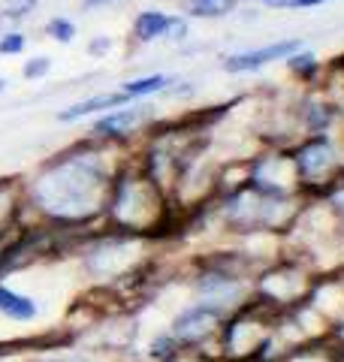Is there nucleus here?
Listing matches in <instances>:
<instances>
[{"label": "nucleus", "instance_id": "nucleus-21", "mask_svg": "<svg viewBox=\"0 0 344 362\" xmlns=\"http://www.w3.org/2000/svg\"><path fill=\"white\" fill-rule=\"evenodd\" d=\"M323 202L329 206V211L336 214V221H338L341 233H344V178H338L336 185L326 190V194H323Z\"/></svg>", "mask_w": 344, "mask_h": 362}, {"label": "nucleus", "instance_id": "nucleus-22", "mask_svg": "<svg viewBox=\"0 0 344 362\" xmlns=\"http://www.w3.org/2000/svg\"><path fill=\"white\" fill-rule=\"evenodd\" d=\"M28 49V37L21 30H6L0 33V58H13Z\"/></svg>", "mask_w": 344, "mask_h": 362}, {"label": "nucleus", "instance_id": "nucleus-12", "mask_svg": "<svg viewBox=\"0 0 344 362\" xmlns=\"http://www.w3.org/2000/svg\"><path fill=\"white\" fill-rule=\"evenodd\" d=\"M37 314H40L37 299L0 284V317H6V320H13V323H33Z\"/></svg>", "mask_w": 344, "mask_h": 362}, {"label": "nucleus", "instance_id": "nucleus-15", "mask_svg": "<svg viewBox=\"0 0 344 362\" xmlns=\"http://www.w3.org/2000/svg\"><path fill=\"white\" fill-rule=\"evenodd\" d=\"M185 18H227L239 9V0H178Z\"/></svg>", "mask_w": 344, "mask_h": 362}, {"label": "nucleus", "instance_id": "nucleus-17", "mask_svg": "<svg viewBox=\"0 0 344 362\" xmlns=\"http://www.w3.org/2000/svg\"><path fill=\"white\" fill-rule=\"evenodd\" d=\"M166 73H151V76H139V78H130V82H124L121 90L127 94L130 100H145V97H154V94H164V88L169 85Z\"/></svg>", "mask_w": 344, "mask_h": 362}, {"label": "nucleus", "instance_id": "nucleus-5", "mask_svg": "<svg viewBox=\"0 0 344 362\" xmlns=\"http://www.w3.org/2000/svg\"><path fill=\"white\" fill-rule=\"evenodd\" d=\"M290 151H293L296 169H299L305 197H323L338 178H344V148L332 133L302 136Z\"/></svg>", "mask_w": 344, "mask_h": 362}, {"label": "nucleus", "instance_id": "nucleus-24", "mask_svg": "<svg viewBox=\"0 0 344 362\" xmlns=\"http://www.w3.org/2000/svg\"><path fill=\"white\" fill-rule=\"evenodd\" d=\"M164 362H221V359L212 356L209 350H202V347H185V344H178L176 354H172L169 359H164Z\"/></svg>", "mask_w": 344, "mask_h": 362}, {"label": "nucleus", "instance_id": "nucleus-20", "mask_svg": "<svg viewBox=\"0 0 344 362\" xmlns=\"http://www.w3.org/2000/svg\"><path fill=\"white\" fill-rule=\"evenodd\" d=\"M197 85L190 82V78H181V76H172L169 78V85L164 88V94L160 97H166V100H193L197 97Z\"/></svg>", "mask_w": 344, "mask_h": 362}, {"label": "nucleus", "instance_id": "nucleus-8", "mask_svg": "<svg viewBox=\"0 0 344 362\" xmlns=\"http://www.w3.org/2000/svg\"><path fill=\"white\" fill-rule=\"evenodd\" d=\"M157 124V109L151 103H127L112 112H103L94 118L88 130V139L97 142H115V145H127L133 136H139L145 130H151Z\"/></svg>", "mask_w": 344, "mask_h": 362}, {"label": "nucleus", "instance_id": "nucleus-10", "mask_svg": "<svg viewBox=\"0 0 344 362\" xmlns=\"http://www.w3.org/2000/svg\"><path fill=\"white\" fill-rule=\"evenodd\" d=\"M28 214L25 202V181L21 178H0V239L18 233V226L25 223L21 218Z\"/></svg>", "mask_w": 344, "mask_h": 362}, {"label": "nucleus", "instance_id": "nucleus-1", "mask_svg": "<svg viewBox=\"0 0 344 362\" xmlns=\"http://www.w3.org/2000/svg\"><path fill=\"white\" fill-rule=\"evenodd\" d=\"M121 145L85 139L61 151L25 181V202L42 223L61 230H85L103 221L109 194L127 160L112 157Z\"/></svg>", "mask_w": 344, "mask_h": 362}, {"label": "nucleus", "instance_id": "nucleus-28", "mask_svg": "<svg viewBox=\"0 0 344 362\" xmlns=\"http://www.w3.org/2000/svg\"><path fill=\"white\" fill-rule=\"evenodd\" d=\"M320 4H329V0H299L296 9H311V6H320Z\"/></svg>", "mask_w": 344, "mask_h": 362}, {"label": "nucleus", "instance_id": "nucleus-30", "mask_svg": "<svg viewBox=\"0 0 344 362\" xmlns=\"http://www.w3.org/2000/svg\"><path fill=\"white\" fill-rule=\"evenodd\" d=\"M4 90H6V78L0 76V94H4Z\"/></svg>", "mask_w": 344, "mask_h": 362}, {"label": "nucleus", "instance_id": "nucleus-19", "mask_svg": "<svg viewBox=\"0 0 344 362\" xmlns=\"http://www.w3.org/2000/svg\"><path fill=\"white\" fill-rule=\"evenodd\" d=\"M176 347H178V341H176V338H172V332L166 329V332H160V335H154L151 341H148L145 356L151 359V362H164V359H169L172 354H176Z\"/></svg>", "mask_w": 344, "mask_h": 362}, {"label": "nucleus", "instance_id": "nucleus-16", "mask_svg": "<svg viewBox=\"0 0 344 362\" xmlns=\"http://www.w3.org/2000/svg\"><path fill=\"white\" fill-rule=\"evenodd\" d=\"M40 0H4L0 4V33L6 30H18V25L25 18H30V13H37Z\"/></svg>", "mask_w": 344, "mask_h": 362}, {"label": "nucleus", "instance_id": "nucleus-18", "mask_svg": "<svg viewBox=\"0 0 344 362\" xmlns=\"http://www.w3.org/2000/svg\"><path fill=\"white\" fill-rule=\"evenodd\" d=\"M42 33L49 40H55V42H64V45H70L73 40H76V25L67 16H52L49 21L42 25Z\"/></svg>", "mask_w": 344, "mask_h": 362}, {"label": "nucleus", "instance_id": "nucleus-11", "mask_svg": "<svg viewBox=\"0 0 344 362\" xmlns=\"http://www.w3.org/2000/svg\"><path fill=\"white\" fill-rule=\"evenodd\" d=\"M127 103H133V100L124 94L121 88H115V90H100V94H94V97H85V100H79V103L61 109V112L55 115V121H61V124H76V121H82V118L103 115V112H112V109L127 106Z\"/></svg>", "mask_w": 344, "mask_h": 362}, {"label": "nucleus", "instance_id": "nucleus-9", "mask_svg": "<svg viewBox=\"0 0 344 362\" xmlns=\"http://www.w3.org/2000/svg\"><path fill=\"white\" fill-rule=\"evenodd\" d=\"M305 49L302 37H287V40H275L269 45H260V49H245L236 54H227L221 61V70L229 76H242V73H257L263 66H269L275 61H287L293 52Z\"/></svg>", "mask_w": 344, "mask_h": 362}, {"label": "nucleus", "instance_id": "nucleus-6", "mask_svg": "<svg viewBox=\"0 0 344 362\" xmlns=\"http://www.w3.org/2000/svg\"><path fill=\"white\" fill-rule=\"evenodd\" d=\"M248 185L269 197H305L293 151L284 145H266L248 157Z\"/></svg>", "mask_w": 344, "mask_h": 362}, {"label": "nucleus", "instance_id": "nucleus-31", "mask_svg": "<svg viewBox=\"0 0 344 362\" xmlns=\"http://www.w3.org/2000/svg\"><path fill=\"white\" fill-rule=\"evenodd\" d=\"M338 362H344V359H338Z\"/></svg>", "mask_w": 344, "mask_h": 362}, {"label": "nucleus", "instance_id": "nucleus-2", "mask_svg": "<svg viewBox=\"0 0 344 362\" xmlns=\"http://www.w3.org/2000/svg\"><path fill=\"white\" fill-rule=\"evenodd\" d=\"M172 214H176L172 199L142 173L139 163L127 160V166L115 178L109 206L103 214L109 230L157 239L164 230H169Z\"/></svg>", "mask_w": 344, "mask_h": 362}, {"label": "nucleus", "instance_id": "nucleus-4", "mask_svg": "<svg viewBox=\"0 0 344 362\" xmlns=\"http://www.w3.org/2000/svg\"><path fill=\"white\" fill-rule=\"evenodd\" d=\"M317 284V269L296 254H284L275 263L263 266L254 278V299L275 311H290L308 302Z\"/></svg>", "mask_w": 344, "mask_h": 362}, {"label": "nucleus", "instance_id": "nucleus-25", "mask_svg": "<svg viewBox=\"0 0 344 362\" xmlns=\"http://www.w3.org/2000/svg\"><path fill=\"white\" fill-rule=\"evenodd\" d=\"M188 33H190L188 18H185V16H172V25H169V30H166L164 40H169V42H185Z\"/></svg>", "mask_w": 344, "mask_h": 362}, {"label": "nucleus", "instance_id": "nucleus-13", "mask_svg": "<svg viewBox=\"0 0 344 362\" xmlns=\"http://www.w3.org/2000/svg\"><path fill=\"white\" fill-rule=\"evenodd\" d=\"M169 25H172V16L164 13V9H142V13L133 18V40L139 45L157 42L166 37Z\"/></svg>", "mask_w": 344, "mask_h": 362}, {"label": "nucleus", "instance_id": "nucleus-26", "mask_svg": "<svg viewBox=\"0 0 344 362\" xmlns=\"http://www.w3.org/2000/svg\"><path fill=\"white\" fill-rule=\"evenodd\" d=\"M109 49H112V40H109V37H97L94 42L88 45V54H94V58H100V54H109Z\"/></svg>", "mask_w": 344, "mask_h": 362}, {"label": "nucleus", "instance_id": "nucleus-3", "mask_svg": "<svg viewBox=\"0 0 344 362\" xmlns=\"http://www.w3.org/2000/svg\"><path fill=\"white\" fill-rule=\"evenodd\" d=\"M154 239L148 235H130L118 230L82 233V269L94 278V284L118 287L127 281H139L148 269V251Z\"/></svg>", "mask_w": 344, "mask_h": 362}, {"label": "nucleus", "instance_id": "nucleus-7", "mask_svg": "<svg viewBox=\"0 0 344 362\" xmlns=\"http://www.w3.org/2000/svg\"><path fill=\"white\" fill-rule=\"evenodd\" d=\"M227 317L221 311L209 308L202 302H190L188 308H181L169 323V332L178 344L185 347H202L212 356L221 359V329Z\"/></svg>", "mask_w": 344, "mask_h": 362}, {"label": "nucleus", "instance_id": "nucleus-23", "mask_svg": "<svg viewBox=\"0 0 344 362\" xmlns=\"http://www.w3.org/2000/svg\"><path fill=\"white\" fill-rule=\"evenodd\" d=\"M52 73V58H45V54H33L30 61H25V66H21V76L28 78V82H40V78H45Z\"/></svg>", "mask_w": 344, "mask_h": 362}, {"label": "nucleus", "instance_id": "nucleus-29", "mask_svg": "<svg viewBox=\"0 0 344 362\" xmlns=\"http://www.w3.org/2000/svg\"><path fill=\"white\" fill-rule=\"evenodd\" d=\"M251 4H266V6H272L275 0H251Z\"/></svg>", "mask_w": 344, "mask_h": 362}, {"label": "nucleus", "instance_id": "nucleus-27", "mask_svg": "<svg viewBox=\"0 0 344 362\" xmlns=\"http://www.w3.org/2000/svg\"><path fill=\"white\" fill-rule=\"evenodd\" d=\"M115 0H82V9H100V6H109Z\"/></svg>", "mask_w": 344, "mask_h": 362}, {"label": "nucleus", "instance_id": "nucleus-14", "mask_svg": "<svg viewBox=\"0 0 344 362\" xmlns=\"http://www.w3.org/2000/svg\"><path fill=\"white\" fill-rule=\"evenodd\" d=\"M284 64H287V73H290L299 85H314L317 78L323 76V64H320V61H317V54H314V52H308V49L293 52Z\"/></svg>", "mask_w": 344, "mask_h": 362}]
</instances>
